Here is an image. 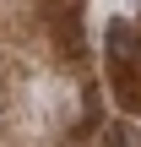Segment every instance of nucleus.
<instances>
[{
  "instance_id": "2",
  "label": "nucleus",
  "mask_w": 141,
  "mask_h": 147,
  "mask_svg": "<svg viewBox=\"0 0 141 147\" xmlns=\"http://www.w3.org/2000/svg\"><path fill=\"white\" fill-rule=\"evenodd\" d=\"M109 82H114V98H120V109H141V71H136V60H120V65H109Z\"/></svg>"
},
{
  "instance_id": "3",
  "label": "nucleus",
  "mask_w": 141,
  "mask_h": 147,
  "mask_svg": "<svg viewBox=\"0 0 141 147\" xmlns=\"http://www.w3.org/2000/svg\"><path fill=\"white\" fill-rule=\"evenodd\" d=\"M103 44H109V65H120V60H136V33H130V22H109L103 27Z\"/></svg>"
},
{
  "instance_id": "1",
  "label": "nucleus",
  "mask_w": 141,
  "mask_h": 147,
  "mask_svg": "<svg viewBox=\"0 0 141 147\" xmlns=\"http://www.w3.org/2000/svg\"><path fill=\"white\" fill-rule=\"evenodd\" d=\"M54 38L65 44V55H82V0H54Z\"/></svg>"
}]
</instances>
